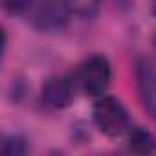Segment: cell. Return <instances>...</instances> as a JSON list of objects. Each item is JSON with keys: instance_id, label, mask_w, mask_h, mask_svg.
I'll return each mask as SVG.
<instances>
[{"instance_id": "1", "label": "cell", "mask_w": 156, "mask_h": 156, "mask_svg": "<svg viewBox=\"0 0 156 156\" xmlns=\"http://www.w3.org/2000/svg\"><path fill=\"white\" fill-rule=\"evenodd\" d=\"M96 127L110 138L123 134L129 129V114L123 103L114 96H101L92 108Z\"/></svg>"}, {"instance_id": "2", "label": "cell", "mask_w": 156, "mask_h": 156, "mask_svg": "<svg viewBox=\"0 0 156 156\" xmlns=\"http://www.w3.org/2000/svg\"><path fill=\"white\" fill-rule=\"evenodd\" d=\"M110 62L103 55L88 57L79 68V83L87 96L101 98L110 85Z\"/></svg>"}, {"instance_id": "3", "label": "cell", "mask_w": 156, "mask_h": 156, "mask_svg": "<svg viewBox=\"0 0 156 156\" xmlns=\"http://www.w3.org/2000/svg\"><path fill=\"white\" fill-rule=\"evenodd\" d=\"M30 13L31 24L41 31L62 30L70 17L64 0H39L30 8Z\"/></svg>"}, {"instance_id": "4", "label": "cell", "mask_w": 156, "mask_h": 156, "mask_svg": "<svg viewBox=\"0 0 156 156\" xmlns=\"http://www.w3.org/2000/svg\"><path fill=\"white\" fill-rule=\"evenodd\" d=\"M136 87L141 107L156 121V66L149 61H140L136 66Z\"/></svg>"}, {"instance_id": "5", "label": "cell", "mask_w": 156, "mask_h": 156, "mask_svg": "<svg viewBox=\"0 0 156 156\" xmlns=\"http://www.w3.org/2000/svg\"><path fill=\"white\" fill-rule=\"evenodd\" d=\"M75 96L73 85L64 77H53L48 79L41 90V101L50 110H62L72 105Z\"/></svg>"}, {"instance_id": "6", "label": "cell", "mask_w": 156, "mask_h": 156, "mask_svg": "<svg viewBox=\"0 0 156 156\" xmlns=\"http://www.w3.org/2000/svg\"><path fill=\"white\" fill-rule=\"evenodd\" d=\"M127 143H129V149H130V151L140 152V154H147V152H152V151H154V147H156V138H154L147 129L134 127V129L129 132Z\"/></svg>"}, {"instance_id": "7", "label": "cell", "mask_w": 156, "mask_h": 156, "mask_svg": "<svg viewBox=\"0 0 156 156\" xmlns=\"http://www.w3.org/2000/svg\"><path fill=\"white\" fill-rule=\"evenodd\" d=\"M64 4L70 11V15L81 17V19H90L98 15L101 0H64Z\"/></svg>"}, {"instance_id": "8", "label": "cell", "mask_w": 156, "mask_h": 156, "mask_svg": "<svg viewBox=\"0 0 156 156\" xmlns=\"http://www.w3.org/2000/svg\"><path fill=\"white\" fill-rule=\"evenodd\" d=\"M0 151L6 156H20V154L28 152V141H26V138H22L19 134H11V136H6L2 140Z\"/></svg>"}, {"instance_id": "9", "label": "cell", "mask_w": 156, "mask_h": 156, "mask_svg": "<svg viewBox=\"0 0 156 156\" xmlns=\"http://www.w3.org/2000/svg\"><path fill=\"white\" fill-rule=\"evenodd\" d=\"M33 6V0H2V8L8 15H24Z\"/></svg>"}, {"instance_id": "10", "label": "cell", "mask_w": 156, "mask_h": 156, "mask_svg": "<svg viewBox=\"0 0 156 156\" xmlns=\"http://www.w3.org/2000/svg\"><path fill=\"white\" fill-rule=\"evenodd\" d=\"M152 9H154V15H156V2H154V8H152Z\"/></svg>"}, {"instance_id": "11", "label": "cell", "mask_w": 156, "mask_h": 156, "mask_svg": "<svg viewBox=\"0 0 156 156\" xmlns=\"http://www.w3.org/2000/svg\"><path fill=\"white\" fill-rule=\"evenodd\" d=\"M154 48H156V35H154Z\"/></svg>"}]
</instances>
